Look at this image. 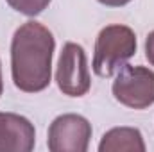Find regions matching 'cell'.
I'll use <instances>...</instances> for the list:
<instances>
[{
    "mask_svg": "<svg viewBox=\"0 0 154 152\" xmlns=\"http://www.w3.org/2000/svg\"><path fill=\"white\" fill-rule=\"evenodd\" d=\"M56 39L36 20L22 23L11 39V77L14 86L25 93H38L52 81V56Z\"/></svg>",
    "mask_w": 154,
    "mask_h": 152,
    "instance_id": "obj_1",
    "label": "cell"
},
{
    "mask_svg": "<svg viewBox=\"0 0 154 152\" xmlns=\"http://www.w3.org/2000/svg\"><path fill=\"white\" fill-rule=\"evenodd\" d=\"M136 54V34L127 25H106L95 39L93 72L99 77L115 75Z\"/></svg>",
    "mask_w": 154,
    "mask_h": 152,
    "instance_id": "obj_2",
    "label": "cell"
},
{
    "mask_svg": "<svg viewBox=\"0 0 154 152\" xmlns=\"http://www.w3.org/2000/svg\"><path fill=\"white\" fill-rule=\"evenodd\" d=\"M113 97L131 109H147L154 104V70L124 65L111 86Z\"/></svg>",
    "mask_w": 154,
    "mask_h": 152,
    "instance_id": "obj_3",
    "label": "cell"
},
{
    "mask_svg": "<svg viewBox=\"0 0 154 152\" xmlns=\"http://www.w3.org/2000/svg\"><path fill=\"white\" fill-rule=\"evenodd\" d=\"M56 82L63 95L68 97H82L90 91L91 77L88 68V57L81 45L72 41L63 45L56 70Z\"/></svg>",
    "mask_w": 154,
    "mask_h": 152,
    "instance_id": "obj_4",
    "label": "cell"
},
{
    "mask_svg": "<svg viewBox=\"0 0 154 152\" xmlns=\"http://www.w3.org/2000/svg\"><path fill=\"white\" fill-rule=\"evenodd\" d=\"M91 140V123L75 113L59 114L48 127L47 145L52 152H86Z\"/></svg>",
    "mask_w": 154,
    "mask_h": 152,
    "instance_id": "obj_5",
    "label": "cell"
},
{
    "mask_svg": "<svg viewBox=\"0 0 154 152\" xmlns=\"http://www.w3.org/2000/svg\"><path fill=\"white\" fill-rule=\"evenodd\" d=\"M36 145V129L25 116L0 113V152H31Z\"/></svg>",
    "mask_w": 154,
    "mask_h": 152,
    "instance_id": "obj_6",
    "label": "cell"
},
{
    "mask_svg": "<svg viewBox=\"0 0 154 152\" xmlns=\"http://www.w3.org/2000/svg\"><path fill=\"white\" fill-rule=\"evenodd\" d=\"M145 141L136 127H113L104 132L99 152H145Z\"/></svg>",
    "mask_w": 154,
    "mask_h": 152,
    "instance_id": "obj_7",
    "label": "cell"
},
{
    "mask_svg": "<svg viewBox=\"0 0 154 152\" xmlns=\"http://www.w3.org/2000/svg\"><path fill=\"white\" fill-rule=\"evenodd\" d=\"M14 11H18L20 14L25 16H38L39 13H43L48 4L52 0H5Z\"/></svg>",
    "mask_w": 154,
    "mask_h": 152,
    "instance_id": "obj_8",
    "label": "cell"
},
{
    "mask_svg": "<svg viewBox=\"0 0 154 152\" xmlns=\"http://www.w3.org/2000/svg\"><path fill=\"white\" fill-rule=\"evenodd\" d=\"M145 57L147 61L154 66V31L147 34V39H145Z\"/></svg>",
    "mask_w": 154,
    "mask_h": 152,
    "instance_id": "obj_9",
    "label": "cell"
},
{
    "mask_svg": "<svg viewBox=\"0 0 154 152\" xmlns=\"http://www.w3.org/2000/svg\"><path fill=\"white\" fill-rule=\"evenodd\" d=\"M99 2L102 5H108V7H122V5H127L133 0H99Z\"/></svg>",
    "mask_w": 154,
    "mask_h": 152,
    "instance_id": "obj_10",
    "label": "cell"
},
{
    "mask_svg": "<svg viewBox=\"0 0 154 152\" xmlns=\"http://www.w3.org/2000/svg\"><path fill=\"white\" fill-rule=\"evenodd\" d=\"M4 93V81H2V63H0V97Z\"/></svg>",
    "mask_w": 154,
    "mask_h": 152,
    "instance_id": "obj_11",
    "label": "cell"
}]
</instances>
